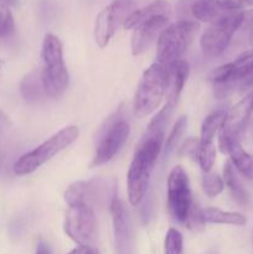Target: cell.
<instances>
[{
  "label": "cell",
  "mask_w": 253,
  "mask_h": 254,
  "mask_svg": "<svg viewBox=\"0 0 253 254\" xmlns=\"http://www.w3.org/2000/svg\"><path fill=\"white\" fill-rule=\"evenodd\" d=\"M192 201L188 174L183 166H175L168 178V208L171 217L179 223L185 222Z\"/></svg>",
  "instance_id": "cell-12"
},
{
  "label": "cell",
  "mask_w": 253,
  "mask_h": 254,
  "mask_svg": "<svg viewBox=\"0 0 253 254\" xmlns=\"http://www.w3.org/2000/svg\"><path fill=\"white\" fill-rule=\"evenodd\" d=\"M64 233L81 247H92L97 231L93 207L83 202L68 206L63 223Z\"/></svg>",
  "instance_id": "cell-9"
},
{
  "label": "cell",
  "mask_w": 253,
  "mask_h": 254,
  "mask_svg": "<svg viewBox=\"0 0 253 254\" xmlns=\"http://www.w3.org/2000/svg\"><path fill=\"white\" fill-rule=\"evenodd\" d=\"M35 254H52V253H51V250H50L49 245H47L46 242H44V241H40V242L37 243L36 253Z\"/></svg>",
  "instance_id": "cell-34"
},
{
  "label": "cell",
  "mask_w": 253,
  "mask_h": 254,
  "mask_svg": "<svg viewBox=\"0 0 253 254\" xmlns=\"http://www.w3.org/2000/svg\"><path fill=\"white\" fill-rule=\"evenodd\" d=\"M15 0H0V9H9L14 4Z\"/></svg>",
  "instance_id": "cell-35"
},
{
  "label": "cell",
  "mask_w": 253,
  "mask_h": 254,
  "mask_svg": "<svg viewBox=\"0 0 253 254\" xmlns=\"http://www.w3.org/2000/svg\"><path fill=\"white\" fill-rule=\"evenodd\" d=\"M20 93L25 101L31 102V103L39 102L40 99L46 96L44 89V82H42L41 69H32L22 78L21 83H20Z\"/></svg>",
  "instance_id": "cell-18"
},
{
  "label": "cell",
  "mask_w": 253,
  "mask_h": 254,
  "mask_svg": "<svg viewBox=\"0 0 253 254\" xmlns=\"http://www.w3.org/2000/svg\"><path fill=\"white\" fill-rule=\"evenodd\" d=\"M189 64L185 60H179L170 66H166V103L176 106L189 77Z\"/></svg>",
  "instance_id": "cell-16"
},
{
  "label": "cell",
  "mask_w": 253,
  "mask_h": 254,
  "mask_svg": "<svg viewBox=\"0 0 253 254\" xmlns=\"http://www.w3.org/2000/svg\"><path fill=\"white\" fill-rule=\"evenodd\" d=\"M198 165L206 174L210 173L216 160V148L215 144H200L198 145L197 155H196Z\"/></svg>",
  "instance_id": "cell-27"
},
{
  "label": "cell",
  "mask_w": 253,
  "mask_h": 254,
  "mask_svg": "<svg viewBox=\"0 0 253 254\" xmlns=\"http://www.w3.org/2000/svg\"><path fill=\"white\" fill-rule=\"evenodd\" d=\"M170 4L166 0H155L141 9H135L124 22V29L134 30L139 25L149 21L156 16H169Z\"/></svg>",
  "instance_id": "cell-17"
},
{
  "label": "cell",
  "mask_w": 253,
  "mask_h": 254,
  "mask_svg": "<svg viewBox=\"0 0 253 254\" xmlns=\"http://www.w3.org/2000/svg\"><path fill=\"white\" fill-rule=\"evenodd\" d=\"M251 41H252L253 44V30H252V34H251Z\"/></svg>",
  "instance_id": "cell-38"
},
{
  "label": "cell",
  "mask_w": 253,
  "mask_h": 254,
  "mask_svg": "<svg viewBox=\"0 0 253 254\" xmlns=\"http://www.w3.org/2000/svg\"><path fill=\"white\" fill-rule=\"evenodd\" d=\"M242 7L235 0H191V17L203 22L216 21Z\"/></svg>",
  "instance_id": "cell-14"
},
{
  "label": "cell",
  "mask_w": 253,
  "mask_h": 254,
  "mask_svg": "<svg viewBox=\"0 0 253 254\" xmlns=\"http://www.w3.org/2000/svg\"><path fill=\"white\" fill-rule=\"evenodd\" d=\"M164 138L165 135H144L136 146L126 176L128 198L133 206L139 205L148 192L151 173L164 148Z\"/></svg>",
  "instance_id": "cell-1"
},
{
  "label": "cell",
  "mask_w": 253,
  "mask_h": 254,
  "mask_svg": "<svg viewBox=\"0 0 253 254\" xmlns=\"http://www.w3.org/2000/svg\"><path fill=\"white\" fill-rule=\"evenodd\" d=\"M2 64H4V61H2V60H0V72H1V69H2Z\"/></svg>",
  "instance_id": "cell-37"
},
{
  "label": "cell",
  "mask_w": 253,
  "mask_h": 254,
  "mask_svg": "<svg viewBox=\"0 0 253 254\" xmlns=\"http://www.w3.org/2000/svg\"><path fill=\"white\" fill-rule=\"evenodd\" d=\"M205 213H203L202 208L198 206V203L196 201H192L190 208H189V212L186 215L185 222L184 225L191 231H195V232H198V231H202L205 228Z\"/></svg>",
  "instance_id": "cell-26"
},
{
  "label": "cell",
  "mask_w": 253,
  "mask_h": 254,
  "mask_svg": "<svg viewBox=\"0 0 253 254\" xmlns=\"http://www.w3.org/2000/svg\"><path fill=\"white\" fill-rule=\"evenodd\" d=\"M42 69L45 94L50 98H60L68 87L69 76L63 61V46L61 40L46 34L42 42Z\"/></svg>",
  "instance_id": "cell-3"
},
{
  "label": "cell",
  "mask_w": 253,
  "mask_h": 254,
  "mask_svg": "<svg viewBox=\"0 0 253 254\" xmlns=\"http://www.w3.org/2000/svg\"><path fill=\"white\" fill-rule=\"evenodd\" d=\"M78 128L76 126H68L61 129L46 141L37 146L34 150L24 154L15 161L12 170L16 175L24 176L34 173L35 170L51 160L55 155L71 145L78 138Z\"/></svg>",
  "instance_id": "cell-5"
},
{
  "label": "cell",
  "mask_w": 253,
  "mask_h": 254,
  "mask_svg": "<svg viewBox=\"0 0 253 254\" xmlns=\"http://www.w3.org/2000/svg\"><path fill=\"white\" fill-rule=\"evenodd\" d=\"M15 21L9 9H0V39L7 37L14 32Z\"/></svg>",
  "instance_id": "cell-30"
},
{
  "label": "cell",
  "mask_w": 253,
  "mask_h": 254,
  "mask_svg": "<svg viewBox=\"0 0 253 254\" xmlns=\"http://www.w3.org/2000/svg\"><path fill=\"white\" fill-rule=\"evenodd\" d=\"M186 128H188V118L183 116L174 124L173 129H171L170 134H169L168 139H166L165 144H164V155H165V158L175 150L178 144L180 143L181 138H183L184 133L186 131Z\"/></svg>",
  "instance_id": "cell-25"
},
{
  "label": "cell",
  "mask_w": 253,
  "mask_h": 254,
  "mask_svg": "<svg viewBox=\"0 0 253 254\" xmlns=\"http://www.w3.org/2000/svg\"><path fill=\"white\" fill-rule=\"evenodd\" d=\"M225 154L231 156V163L236 170L240 171L248 180H253V155L242 148L240 141L230 144Z\"/></svg>",
  "instance_id": "cell-19"
},
{
  "label": "cell",
  "mask_w": 253,
  "mask_h": 254,
  "mask_svg": "<svg viewBox=\"0 0 253 254\" xmlns=\"http://www.w3.org/2000/svg\"><path fill=\"white\" fill-rule=\"evenodd\" d=\"M133 0H113L99 11L94 21V39L101 49L106 47L116 35L121 25H124L129 15L135 10Z\"/></svg>",
  "instance_id": "cell-10"
},
{
  "label": "cell",
  "mask_w": 253,
  "mask_h": 254,
  "mask_svg": "<svg viewBox=\"0 0 253 254\" xmlns=\"http://www.w3.org/2000/svg\"><path fill=\"white\" fill-rule=\"evenodd\" d=\"M151 212H153V200L150 197L146 198V202L144 205L143 210H141V215H143L144 222H148L151 218Z\"/></svg>",
  "instance_id": "cell-32"
},
{
  "label": "cell",
  "mask_w": 253,
  "mask_h": 254,
  "mask_svg": "<svg viewBox=\"0 0 253 254\" xmlns=\"http://www.w3.org/2000/svg\"><path fill=\"white\" fill-rule=\"evenodd\" d=\"M129 134L130 127L124 119L123 109L121 108L107 121L106 127L102 129V135L99 138L92 165L99 166L111 161L126 143Z\"/></svg>",
  "instance_id": "cell-8"
},
{
  "label": "cell",
  "mask_w": 253,
  "mask_h": 254,
  "mask_svg": "<svg viewBox=\"0 0 253 254\" xmlns=\"http://www.w3.org/2000/svg\"><path fill=\"white\" fill-rule=\"evenodd\" d=\"M96 250L93 247H81L78 246L77 248H74L73 251H71L68 254H94Z\"/></svg>",
  "instance_id": "cell-33"
},
{
  "label": "cell",
  "mask_w": 253,
  "mask_h": 254,
  "mask_svg": "<svg viewBox=\"0 0 253 254\" xmlns=\"http://www.w3.org/2000/svg\"><path fill=\"white\" fill-rule=\"evenodd\" d=\"M198 29L200 25L195 20H179L175 24L166 26L158 37V64L166 67L183 60Z\"/></svg>",
  "instance_id": "cell-4"
},
{
  "label": "cell",
  "mask_w": 253,
  "mask_h": 254,
  "mask_svg": "<svg viewBox=\"0 0 253 254\" xmlns=\"http://www.w3.org/2000/svg\"><path fill=\"white\" fill-rule=\"evenodd\" d=\"M111 213L113 220L114 243L118 254H135V238L133 225L128 210L121 198L116 197L111 202Z\"/></svg>",
  "instance_id": "cell-13"
},
{
  "label": "cell",
  "mask_w": 253,
  "mask_h": 254,
  "mask_svg": "<svg viewBox=\"0 0 253 254\" xmlns=\"http://www.w3.org/2000/svg\"><path fill=\"white\" fill-rule=\"evenodd\" d=\"M210 81L217 98H226L253 86V49L241 54L233 62L213 69Z\"/></svg>",
  "instance_id": "cell-2"
},
{
  "label": "cell",
  "mask_w": 253,
  "mask_h": 254,
  "mask_svg": "<svg viewBox=\"0 0 253 254\" xmlns=\"http://www.w3.org/2000/svg\"><path fill=\"white\" fill-rule=\"evenodd\" d=\"M166 92V67L153 64L144 71L134 98V113L139 118L153 113L163 101Z\"/></svg>",
  "instance_id": "cell-6"
},
{
  "label": "cell",
  "mask_w": 253,
  "mask_h": 254,
  "mask_svg": "<svg viewBox=\"0 0 253 254\" xmlns=\"http://www.w3.org/2000/svg\"><path fill=\"white\" fill-rule=\"evenodd\" d=\"M94 254H99V253H98V251H96V253H94Z\"/></svg>",
  "instance_id": "cell-40"
},
{
  "label": "cell",
  "mask_w": 253,
  "mask_h": 254,
  "mask_svg": "<svg viewBox=\"0 0 253 254\" xmlns=\"http://www.w3.org/2000/svg\"><path fill=\"white\" fill-rule=\"evenodd\" d=\"M11 122L9 117L0 111V176L6 171L9 163L10 140H11Z\"/></svg>",
  "instance_id": "cell-22"
},
{
  "label": "cell",
  "mask_w": 253,
  "mask_h": 254,
  "mask_svg": "<svg viewBox=\"0 0 253 254\" xmlns=\"http://www.w3.org/2000/svg\"><path fill=\"white\" fill-rule=\"evenodd\" d=\"M223 179H225V183L230 190L231 195H232L233 200L238 205H247L248 201H250V195L243 186L242 181L238 178L237 171H236L235 166L232 165L231 161H227L223 166Z\"/></svg>",
  "instance_id": "cell-20"
},
{
  "label": "cell",
  "mask_w": 253,
  "mask_h": 254,
  "mask_svg": "<svg viewBox=\"0 0 253 254\" xmlns=\"http://www.w3.org/2000/svg\"><path fill=\"white\" fill-rule=\"evenodd\" d=\"M169 16H156L134 29L131 35L130 46L134 56L141 55L150 47L154 40L159 37L160 32L166 27Z\"/></svg>",
  "instance_id": "cell-15"
},
{
  "label": "cell",
  "mask_w": 253,
  "mask_h": 254,
  "mask_svg": "<svg viewBox=\"0 0 253 254\" xmlns=\"http://www.w3.org/2000/svg\"><path fill=\"white\" fill-rule=\"evenodd\" d=\"M241 7L243 6H252L253 5V0H235Z\"/></svg>",
  "instance_id": "cell-36"
},
{
  "label": "cell",
  "mask_w": 253,
  "mask_h": 254,
  "mask_svg": "<svg viewBox=\"0 0 253 254\" xmlns=\"http://www.w3.org/2000/svg\"><path fill=\"white\" fill-rule=\"evenodd\" d=\"M203 213H205L206 222L208 223L232 226H245L247 223V218L240 212H230L215 207H208L203 211Z\"/></svg>",
  "instance_id": "cell-23"
},
{
  "label": "cell",
  "mask_w": 253,
  "mask_h": 254,
  "mask_svg": "<svg viewBox=\"0 0 253 254\" xmlns=\"http://www.w3.org/2000/svg\"><path fill=\"white\" fill-rule=\"evenodd\" d=\"M253 113V91L246 94L226 113L225 122L218 135V146L222 153H226L228 145L240 141L245 133L251 116Z\"/></svg>",
  "instance_id": "cell-11"
},
{
  "label": "cell",
  "mask_w": 253,
  "mask_h": 254,
  "mask_svg": "<svg viewBox=\"0 0 253 254\" xmlns=\"http://www.w3.org/2000/svg\"><path fill=\"white\" fill-rule=\"evenodd\" d=\"M175 106L166 103L160 111L158 112L155 117L150 121L146 131L144 135L145 136H154V135H165V128L168 126L169 118L173 113Z\"/></svg>",
  "instance_id": "cell-24"
},
{
  "label": "cell",
  "mask_w": 253,
  "mask_h": 254,
  "mask_svg": "<svg viewBox=\"0 0 253 254\" xmlns=\"http://www.w3.org/2000/svg\"><path fill=\"white\" fill-rule=\"evenodd\" d=\"M183 235L175 228H170L166 233L165 245H164L165 254H183Z\"/></svg>",
  "instance_id": "cell-28"
},
{
  "label": "cell",
  "mask_w": 253,
  "mask_h": 254,
  "mask_svg": "<svg viewBox=\"0 0 253 254\" xmlns=\"http://www.w3.org/2000/svg\"><path fill=\"white\" fill-rule=\"evenodd\" d=\"M198 145H200V140H196V139H189L184 143L183 148H181V154L184 155L191 156V158L196 159V155H197Z\"/></svg>",
  "instance_id": "cell-31"
},
{
  "label": "cell",
  "mask_w": 253,
  "mask_h": 254,
  "mask_svg": "<svg viewBox=\"0 0 253 254\" xmlns=\"http://www.w3.org/2000/svg\"><path fill=\"white\" fill-rule=\"evenodd\" d=\"M245 11L241 9L211 22L200 40L203 55L207 57H217L222 55L230 45L233 35L245 22Z\"/></svg>",
  "instance_id": "cell-7"
},
{
  "label": "cell",
  "mask_w": 253,
  "mask_h": 254,
  "mask_svg": "<svg viewBox=\"0 0 253 254\" xmlns=\"http://www.w3.org/2000/svg\"><path fill=\"white\" fill-rule=\"evenodd\" d=\"M206 254H217L216 252H207Z\"/></svg>",
  "instance_id": "cell-39"
},
{
  "label": "cell",
  "mask_w": 253,
  "mask_h": 254,
  "mask_svg": "<svg viewBox=\"0 0 253 254\" xmlns=\"http://www.w3.org/2000/svg\"><path fill=\"white\" fill-rule=\"evenodd\" d=\"M226 113L227 111L225 109H217V111L212 112L206 117L203 121L202 126H201V136H200V144H212L213 139H215L216 134L221 130L225 122Z\"/></svg>",
  "instance_id": "cell-21"
},
{
  "label": "cell",
  "mask_w": 253,
  "mask_h": 254,
  "mask_svg": "<svg viewBox=\"0 0 253 254\" xmlns=\"http://www.w3.org/2000/svg\"><path fill=\"white\" fill-rule=\"evenodd\" d=\"M202 189L208 197H216L223 190V180L217 174L207 173L202 178Z\"/></svg>",
  "instance_id": "cell-29"
}]
</instances>
